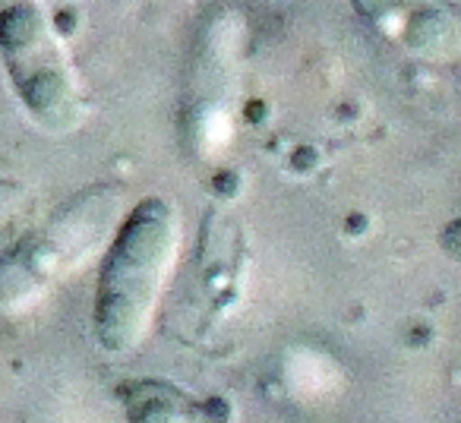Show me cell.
Masks as SVG:
<instances>
[{
  "label": "cell",
  "instance_id": "6da1fadb",
  "mask_svg": "<svg viewBox=\"0 0 461 423\" xmlns=\"http://www.w3.org/2000/svg\"><path fill=\"white\" fill-rule=\"evenodd\" d=\"M177 215L158 196L133 205L114 234L98 282V338L108 347H130L146 335L149 316L158 301L177 253Z\"/></svg>",
  "mask_w": 461,
  "mask_h": 423
},
{
  "label": "cell",
  "instance_id": "7a4b0ae2",
  "mask_svg": "<svg viewBox=\"0 0 461 423\" xmlns=\"http://www.w3.org/2000/svg\"><path fill=\"white\" fill-rule=\"evenodd\" d=\"M0 51L23 92V102L48 123L70 127L77 121V86L58 48L45 14L35 4L20 0L0 10Z\"/></svg>",
  "mask_w": 461,
  "mask_h": 423
},
{
  "label": "cell",
  "instance_id": "3957f363",
  "mask_svg": "<svg viewBox=\"0 0 461 423\" xmlns=\"http://www.w3.org/2000/svg\"><path fill=\"white\" fill-rule=\"evenodd\" d=\"M121 212V190L114 186H95L70 202L58 219L45 228L41 238L26 240L14 263L0 266V278L16 288H39L60 278V272L83 263L104 238ZM0 282V284H4Z\"/></svg>",
  "mask_w": 461,
  "mask_h": 423
}]
</instances>
